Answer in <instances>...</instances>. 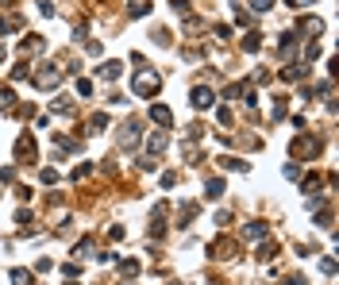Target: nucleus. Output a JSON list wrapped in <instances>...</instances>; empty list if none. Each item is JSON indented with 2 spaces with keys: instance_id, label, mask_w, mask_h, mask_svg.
Returning <instances> with one entry per match:
<instances>
[{
  "instance_id": "a18cd8bd",
  "label": "nucleus",
  "mask_w": 339,
  "mask_h": 285,
  "mask_svg": "<svg viewBox=\"0 0 339 285\" xmlns=\"http://www.w3.org/2000/svg\"><path fill=\"white\" fill-rule=\"evenodd\" d=\"M62 285H77V282H62Z\"/></svg>"
},
{
  "instance_id": "1a4fd4ad",
  "label": "nucleus",
  "mask_w": 339,
  "mask_h": 285,
  "mask_svg": "<svg viewBox=\"0 0 339 285\" xmlns=\"http://www.w3.org/2000/svg\"><path fill=\"white\" fill-rule=\"evenodd\" d=\"M224 193H227V185H224V177H208V181H205V197L220 200Z\"/></svg>"
},
{
  "instance_id": "9b49d317",
  "label": "nucleus",
  "mask_w": 339,
  "mask_h": 285,
  "mask_svg": "<svg viewBox=\"0 0 339 285\" xmlns=\"http://www.w3.org/2000/svg\"><path fill=\"white\" fill-rule=\"evenodd\" d=\"M104 77V81H119V73H123V66L119 62H101V70H97Z\"/></svg>"
},
{
  "instance_id": "c85d7f7f",
  "label": "nucleus",
  "mask_w": 339,
  "mask_h": 285,
  "mask_svg": "<svg viewBox=\"0 0 339 285\" xmlns=\"http://www.w3.org/2000/svg\"><path fill=\"white\" fill-rule=\"evenodd\" d=\"M89 173H93V162H81V166L74 170V181H85Z\"/></svg>"
},
{
  "instance_id": "20e7f679",
  "label": "nucleus",
  "mask_w": 339,
  "mask_h": 285,
  "mask_svg": "<svg viewBox=\"0 0 339 285\" xmlns=\"http://www.w3.org/2000/svg\"><path fill=\"white\" fill-rule=\"evenodd\" d=\"M235 251H239V243L227 239V235H220V239L208 247V258H220V262H227V258H235Z\"/></svg>"
},
{
  "instance_id": "7ed1b4c3",
  "label": "nucleus",
  "mask_w": 339,
  "mask_h": 285,
  "mask_svg": "<svg viewBox=\"0 0 339 285\" xmlns=\"http://www.w3.org/2000/svg\"><path fill=\"white\" fill-rule=\"evenodd\" d=\"M289 154H293V158H316V154H320V139H312V135H297L293 146H289Z\"/></svg>"
},
{
  "instance_id": "a211bd4d",
  "label": "nucleus",
  "mask_w": 339,
  "mask_h": 285,
  "mask_svg": "<svg viewBox=\"0 0 339 285\" xmlns=\"http://www.w3.org/2000/svg\"><path fill=\"white\" fill-rule=\"evenodd\" d=\"M281 73H285V81H301V77H305V73H309V70H305L301 62H289V66H285V70H281Z\"/></svg>"
},
{
  "instance_id": "79ce46f5",
  "label": "nucleus",
  "mask_w": 339,
  "mask_h": 285,
  "mask_svg": "<svg viewBox=\"0 0 339 285\" xmlns=\"http://www.w3.org/2000/svg\"><path fill=\"white\" fill-rule=\"evenodd\" d=\"M174 12H189V0H174Z\"/></svg>"
},
{
  "instance_id": "f8f14e48",
  "label": "nucleus",
  "mask_w": 339,
  "mask_h": 285,
  "mask_svg": "<svg viewBox=\"0 0 339 285\" xmlns=\"http://www.w3.org/2000/svg\"><path fill=\"white\" fill-rule=\"evenodd\" d=\"M266 220H251V224H247V228H243V235H247V239H266Z\"/></svg>"
},
{
  "instance_id": "a878e982",
  "label": "nucleus",
  "mask_w": 339,
  "mask_h": 285,
  "mask_svg": "<svg viewBox=\"0 0 339 285\" xmlns=\"http://www.w3.org/2000/svg\"><path fill=\"white\" fill-rule=\"evenodd\" d=\"M274 255H278V247H274V243H262V247H258V258H262V262H270Z\"/></svg>"
},
{
  "instance_id": "2eb2a0df",
  "label": "nucleus",
  "mask_w": 339,
  "mask_h": 285,
  "mask_svg": "<svg viewBox=\"0 0 339 285\" xmlns=\"http://www.w3.org/2000/svg\"><path fill=\"white\" fill-rule=\"evenodd\" d=\"M119 139H123V146H135V142H139V124H135V120H127V124H123V135H119Z\"/></svg>"
},
{
  "instance_id": "dca6fc26",
  "label": "nucleus",
  "mask_w": 339,
  "mask_h": 285,
  "mask_svg": "<svg viewBox=\"0 0 339 285\" xmlns=\"http://www.w3.org/2000/svg\"><path fill=\"white\" fill-rule=\"evenodd\" d=\"M74 255H77V258H97V239H81V243L74 247Z\"/></svg>"
},
{
  "instance_id": "7c9ffc66",
  "label": "nucleus",
  "mask_w": 339,
  "mask_h": 285,
  "mask_svg": "<svg viewBox=\"0 0 339 285\" xmlns=\"http://www.w3.org/2000/svg\"><path fill=\"white\" fill-rule=\"evenodd\" d=\"M154 43H158V46H170V31L158 27V31H154Z\"/></svg>"
},
{
  "instance_id": "58836bf2",
  "label": "nucleus",
  "mask_w": 339,
  "mask_h": 285,
  "mask_svg": "<svg viewBox=\"0 0 339 285\" xmlns=\"http://www.w3.org/2000/svg\"><path fill=\"white\" fill-rule=\"evenodd\" d=\"M216 120H220L224 128H231V112H227V108H220V112H216Z\"/></svg>"
},
{
  "instance_id": "6ab92c4d",
  "label": "nucleus",
  "mask_w": 339,
  "mask_h": 285,
  "mask_svg": "<svg viewBox=\"0 0 339 285\" xmlns=\"http://www.w3.org/2000/svg\"><path fill=\"white\" fill-rule=\"evenodd\" d=\"M147 12H150V4H147V0H131V4H127V15H131V19H143Z\"/></svg>"
},
{
  "instance_id": "f704fd0d",
  "label": "nucleus",
  "mask_w": 339,
  "mask_h": 285,
  "mask_svg": "<svg viewBox=\"0 0 339 285\" xmlns=\"http://www.w3.org/2000/svg\"><path fill=\"white\" fill-rule=\"evenodd\" d=\"M77 93H81V97H93V81H85V77H81V81H77Z\"/></svg>"
},
{
  "instance_id": "412c9836",
  "label": "nucleus",
  "mask_w": 339,
  "mask_h": 285,
  "mask_svg": "<svg viewBox=\"0 0 339 285\" xmlns=\"http://www.w3.org/2000/svg\"><path fill=\"white\" fill-rule=\"evenodd\" d=\"M220 166H224V170H235V173L247 170V162H239V158H231V154H224V158H220Z\"/></svg>"
},
{
  "instance_id": "4be33fe9",
  "label": "nucleus",
  "mask_w": 339,
  "mask_h": 285,
  "mask_svg": "<svg viewBox=\"0 0 339 285\" xmlns=\"http://www.w3.org/2000/svg\"><path fill=\"white\" fill-rule=\"evenodd\" d=\"M8 278H12V285H31V282H35V278H31V270H12Z\"/></svg>"
},
{
  "instance_id": "9d476101",
  "label": "nucleus",
  "mask_w": 339,
  "mask_h": 285,
  "mask_svg": "<svg viewBox=\"0 0 339 285\" xmlns=\"http://www.w3.org/2000/svg\"><path fill=\"white\" fill-rule=\"evenodd\" d=\"M297 31H301V35H320V31H324V23H320L316 15H305V19L297 23Z\"/></svg>"
},
{
  "instance_id": "6e6552de",
  "label": "nucleus",
  "mask_w": 339,
  "mask_h": 285,
  "mask_svg": "<svg viewBox=\"0 0 339 285\" xmlns=\"http://www.w3.org/2000/svg\"><path fill=\"white\" fill-rule=\"evenodd\" d=\"M150 120H154V124H158L162 131L174 124V116H170V108H166V104H154V108H150Z\"/></svg>"
},
{
  "instance_id": "4c0bfd02",
  "label": "nucleus",
  "mask_w": 339,
  "mask_h": 285,
  "mask_svg": "<svg viewBox=\"0 0 339 285\" xmlns=\"http://www.w3.org/2000/svg\"><path fill=\"white\" fill-rule=\"evenodd\" d=\"M320 270H324V274H336V258H320Z\"/></svg>"
},
{
  "instance_id": "f03ea898",
  "label": "nucleus",
  "mask_w": 339,
  "mask_h": 285,
  "mask_svg": "<svg viewBox=\"0 0 339 285\" xmlns=\"http://www.w3.org/2000/svg\"><path fill=\"white\" fill-rule=\"evenodd\" d=\"M58 81H62L58 66H39V73H31V85L35 89H58Z\"/></svg>"
},
{
  "instance_id": "393cba45",
  "label": "nucleus",
  "mask_w": 339,
  "mask_h": 285,
  "mask_svg": "<svg viewBox=\"0 0 339 285\" xmlns=\"http://www.w3.org/2000/svg\"><path fill=\"white\" fill-rule=\"evenodd\" d=\"M39 181H43V185H54V181H58V170H50V166L39 170Z\"/></svg>"
},
{
  "instance_id": "c756f323",
  "label": "nucleus",
  "mask_w": 339,
  "mask_h": 285,
  "mask_svg": "<svg viewBox=\"0 0 339 285\" xmlns=\"http://www.w3.org/2000/svg\"><path fill=\"white\" fill-rule=\"evenodd\" d=\"M89 128H93V131H97V128H108V116H104V112H97L93 120H89Z\"/></svg>"
},
{
  "instance_id": "ea45409f",
  "label": "nucleus",
  "mask_w": 339,
  "mask_h": 285,
  "mask_svg": "<svg viewBox=\"0 0 339 285\" xmlns=\"http://www.w3.org/2000/svg\"><path fill=\"white\" fill-rule=\"evenodd\" d=\"M0 181H15V166H4V170H0Z\"/></svg>"
},
{
  "instance_id": "0eeeda50",
  "label": "nucleus",
  "mask_w": 339,
  "mask_h": 285,
  "mask_svg": "<svg viewBox=\"0 0 339 285\" xmlns=\"http://www.w3.org/2000/svg\"><path fill=\"white\" fill-rule=\"evenodd\" d=\"M278 54L285 58V62H293V54H297V35L289 31V35H281V43H278Z\"/></svg>"
},
{
  "instance_id": "39448f33",
  "label": "nucleus",
  "mask_w": 339,
  "mask_h": 285,
  "mask_svg": "<svg viewBox=\"0 0 339 285\" xmlns=\"http://www.w3.org/2000/svg\"><path fill=\"white\" fill-rule=\"evenodd\" d=\"M35 154H39V146H35V135H27V131H23V135L15 139V162H27V158H35Z\"/></svg>"
},
{
  "instance_id": "4468645a",
  "label": "nucleus",
  "mask_w": 339,
  "mask_h": 285,
  "mask_svg": "<svg viewBox=\"0 0 339 285\" xmlns=\"http://www.w3.org/2000/svg\"><path fill=\"white\" fill-rule=\"evenodd\" d=\"M19 50H23V54H31V50H35V54H39V50H46V39H43V35H27Z\"/></svg>"
},
{
  "instance_id": "b1692460",
  "label": "nucleus",
  "mask_w": 339,
  "mask_h": 285,
  "mask_svg": "<svg viewBox=\"0 0 339 285\" xmlns=\"http://www.w3.org/2000/svg\"><path fill=\"white\" fill-rule=\"evenodd\" d=\"M12 104H15V93L12 89H0V112H8Z\"/></svg>"
},
{
  "instance_id": "f257e3e1",
  "label": "nucleus",
  "mask_w": 339,
  "mask_h": 285,
  "mask_svg": "<svg viewBox=\"0 0 339 285\" xmlns=\"http://www.w3.org/2000/svg\"><path fill=\"white\" fill-rule=\"evenodd\" d=\"M158 89H162V77H158V73H139V77L131 81V93H135V97H154Z\"/></svg>"
},
{
  "instance_id": "a19ab883",
  "label": "nucleus",
  "mask_w": 339,
  "mask_h": 285,
  "mask_svg": "<svg viewBox=\"0 0 339 285\" xmlns=\"http://www.w3.org/2000/svg\"><path fill=\"white\" fill-rule=\"evenodd\" d=\"M285 4H289V8H297V12H301V8H309V4H316V0H285Z\"/></svg>"
},
{
  "instance_id": "bb28decb",
  "label": "nucleus",
  "mask_w": 339,
  "mask_h": 285,
  "mask_svg": "<svg viewBox=\"0 0 339 285\" xmlns=\"http://www.w3.org/2000/svg\"><path fill=\"white\" fill-rule=\"evenodd\" d=\"M301 189H305V193H316V189H320V177H316V173H309V177L301 181Z\"/></svg>"
},
{
  "instance_id": "37998d69",
  "label": "nucleus",
  "mask_w": 339,
  "mask_h": 285,
  "mask_svg": "<svg viewBox=\"0 0 339 285\" xmlns=\"http://www.w3.org/2000/svg\"><path fill=\"white\" fill-rule=\"evenodd\" d=\"M289 285H305V278H301V274H293V278H289Z\"/></svg>"
},
{
  "instance_id": "f3484780",
  "label": "nucleus",
  "mask_w": 339,
  "mask_h": 285,
  "mask_svg": "<svg viewBox=\"0 0 339 285\" xmlns=\"http://www.w3.org/2000/svg\"><path fill=\"white\" fill-rule=\"evenodd\" d=\"M23 27V19L19 15H0V35H12V31Z\"/></svg>"
},
{
  "instance_id": "c03bdc74",
  "label": "nucleus",
  "mask_w": 339,
  "mask_h": 285,
  "mask_svg": "<svg viewBox=\"0 0 339 285\" xmlns=\"http://www.w3.org/2000/svg\"><path fill=\"white\" fill-rule=\"evenodd\" d=\"M0 62H4V46H0Z\"/></svg>"
},
{
  "instance_id": "e433bc0d",
  "label": "nucleus",
  "mask_w": 339,
  "mask_h": 285,
  "mask_svg": "<svg viewBox=\"0 0 339 285\" xmlns=\"http://www.w3.org/2000/svg\"><path fill=\"white\" fill-rule=\"evenodd\" d=\"M23 77H27V66L19 62V66H15V70H12V81H23Z\"/></svg>"
},
{
  "instance_id": "423d86ee",
  "label": "nucleus",
  "mask_w": 339,
  "mask_h": 285,
  "mask_svg": "<svg viewBox=\"0 0 339 285\" xmlns=\"http://www.w3.org/2000/svg\"><path fill=\"white\" fill-rule=\"evenodd\" d=\"M212 100H216V93H212L208 85H197V89L189 93V104L197 108V112H205V108H212Z\"/></svg>"
},
{
  "instance_id": "473e14b6",
  "label": "nucleus",
  "mask_w": 339,
  "mask_h": 285,
  "mask_svg": "<svg viewBox=\"0 0 339 285\" xmlns=\"http://www.w3.org/2000/svg\"><path fill=\"white\" fill-rule=\"evenodd\" d=\"M174 185H177V173L166 170V173H162V189H174Z\"/></svg>"
},
{
  "instance_id": "cd10ccee",
  "label": "nucleus",
  "mask_w": 339,
  "mask_h": 285,
  "mask_svg": "<svg viewBox=\"0 0 339 285\" xmlns=\"http://www.w3.org/2000/svg\"><path fill=\"white\" fill-rule=\"evenodd\" d=\"M289 116V104H285V97H278V104H274V120H285Z\"/></svg>"
},
{
  "instance_id": "ddd939ff",
  "label": "nucleus",
  "mask_w": 339,
  "mask_h": 285,
  "mask_svg": "<svg viewBox=\"0 0 339 285\" xmlns=\"http://www.w3.org/2000/svg\"><path fill=\"white\" fill-rule=\"evenodd\" d=\"M243 50H247V54H258V50H262V35H258V31H247V35H243Z\"/></svg>"
},
{
  "instance_id": "72a5a7b5",
  "label": "nucleus",
  "mask_w": 339,
  "mask_h": 285,
  "mask_svg": "<svg viewBox=\"0 0 339 285\" xmlns=\"http://www.w3.org/2000/svg\"><path fill=\"white\" fill-rule=\"evenodd\" d=\"M251 8H254V12H270V8H274V0H251Z\"/></svg>"
},
{
  "instance_id": "c9c22d12",
  "label": "nucleus",
  "mask_w": 339,
  "mask_h": 285,
  "mask_svg": "<svg viewBox=\"0 0 339 285\" xmlns=\"http://www.w3.org/2000/svg\"><path fill=\"white\" fill-rule=\"evenodd\" d=\"M305 58H309V62H316V58H320V46L309 43V46H305Z\"/></svg>"
},
{
  "instance_id": "2f4dec72",
  "label": "nucleus",
  "mask_w": 339,
  "mask_h": 285,
  "mask_svg": "<svg viewBox=\"0 0 339 285\" xmlns=\"http://www.w3.org/2000/svg\"><path fill=\"white\" fill-rule=\"evenodd\" d=\"M123 235H127V231H123V224H112V228H108V239H123Z\"/></svg>"
},
{
  "instance_id": "aec40b11",
  "label": "nucleus",
  "mask_w": 339,
  "mask_h": 285,
  "mask_svg": "<svg viewBox=\"0 0 339 285\" xmlns=\"http://www.w3.org/2000/svg\"><path fill=\"white\" fill-rule=\"evenodd\" d=\"M166 142H170V135H166V131H154V135H150V150H154V154H162Z\"/></svg>"
},
{
  "instance_id": "5701e85b",
  "label": "nucleus",
  "mask_w": 339,
  "mask_h": 285,
  "mask_svg": "<svg viewBox=\"0 0 339 285\" xmlns=\"http://www.w3.org/2000/svg\"><path fill=\"white\" fill-rule=\"evenodd\" d=\"M119 274H123V278H135V274H139V262H135V258H123V262H119Z\"/></svg>"
}]
</instances>
